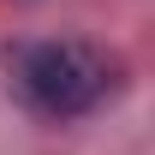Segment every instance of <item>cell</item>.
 <instances>
[{
  "mask_svg": "<svg viewBox=\"0 0 155 155\" xmlns=\"http://www.w3.org/2000/svg\"><path fill=\"white\" fill-rule=\"evenodd\" d=\"M12 90L42 119H78L119 90V54H107L96 42H78V36L30 42L12 60Z\"/></svg>",
  "mask_w": 155,
  "mask_h": 155,
  "instance_id": "6da1fadb",
  "label": "cell"
}]
</instances>
